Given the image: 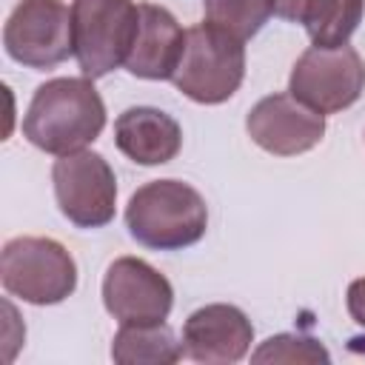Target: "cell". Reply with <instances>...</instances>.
Wrapping results in <instances>:
<instances>
[{"label":"cell","mask_w":365,"mask_h":365,"mask_svg":"<svg viewBox=\"0 0 365 365\" xmlns=\"http://www.w3.org/2000/svg\"><path fill=\"white\" fill-rule=\"evenodd\" d=\"M248 137L274 157H297L325 137V114L299 103L291 91L262 97L245 117Z\"/></svg>","instance_id":"cell-10"},{"label":"cell","mask_w":365,"mask_h":365,"mask_svg":"<svg viewBox=\"0 0 365 365\" xmlns=\"http://www.w3.org/2000/svg\"><path fill=\"white\" fill-rule=\"evenodd\" d=\"M185 46L177 17L157 3H140V26L125 60V71L140 80H171Z\"/></svg>","instance_id":"cell-12"},{"label":"cell","mask_w":365,"mask_h":365,"mask_svg":"<svg viewBox=\"0 0 365 365\" xmlns=\"http://www.w3.org/2000/svg\"><path fill=\"white\" fill-rule=\"evenodd\" d=\"M106 128V103L88 77H54L37 86L26 117L23 137L54 157L83 151Z\"/></svg>","instance_id":"cell-1"},{"label":"cell","mask_w":365,"mask_h":365,"mask_svg":"<svg viewBox=\"0 0 365 365\" xmlns=\"http://www.w3.org/2000/svg\"><path fill=\"white\" fill-rule=\"evenodd\" d=\"M254 362H331L328 348L319 339L302 334H277L268 336L254 354Z\"/></svg>","instance_id":"cell-17"},{"label":"cell","mask_w":365,"mask_h":365,"mask_svg":"<svg viewBox=\"0 0 365 365\" xmlns=\"http://www.w3.org/2000/svg\"><path fill=\"white\" fill-rule=\"evenodd\" d=\"M254 342V325L242 308L211 302L188 314L182 322V351L194 362L228 365L240 362Z\"/></svg>","instance_id":"cell-11"},{"label":"cell","mask_w":365,"mask_h":365,"mask_svg":"<svg viewBox=\"0 0 365 365\" xmlns=\"http://www.w3.org/2000/svg\"><path fill=\"white\" fill-rule=\"evenodd\" d=\"M308 0H274V14L288 20V23H299L302 20V9Z\"/></svg>","instance_id":"cell-19"},{"label":"cell","mask_w":365,"mask_h":365,"mask_svg":"<svg viewBox=\"0 0 365 365\" xmlns=\"http://www.w3.org/2000/svg\"><path fill=\"white\" fill-rule=\"evenodd\" d=\"M54 200L60 214L77 228H103L114 220L117 177L108 160L97 151L63 154L51 168Z\"/></svg>","instance_id":"cell-7"},{"label":"cell","mask_w":365,"mask_h":365,"mask_svg":"<svg viewBox=\"0 0 365 365\" xmlns=\"http://www.w3.org/2000/svg\"><path fill=\"white\" fill-rule=\"evenodd\" d=\"M202 9L208 23L248 40L274 14V0H202Z\"/></svg>","instance_id":"cell-16"},{"label":"cell","mask_w":365,"mask_h":365,"mask_svg":"<svg viewBox=\"0 0 365 365\" xmlns=\"http://www.w3.org/2000/svg\"><path fill=\"white\" fill-rule=\"evenodd\" d=\"M245 40L231 31L200 23L185 31L180 66L171 77L177 91L202 106H220L237 94L245 80Z\"/></svg>","instance_id":"cell-3"},{"label":"cell","mask_w":365,"mask_h":365,"mask_svg":"<svg viewBox=\"0 0 365 365\" xmlns=\"http://www.w3.org/2000/svg\"><path fill=\"white\" fill-rule=\"evenodd\" d=\"M103 305L120 325L165 322L174 308V288L140 257H117L103 277Z\"/></svg>","instance_id":"cell-9"},{"label":"cell","mask_w":365,"mask_h":365,"mask_svg":"<svg viewBox=\"0 0 365 365\" xmlns=\"http://www.w3.org/2000/svg\"><path fill=\"white\" fill-rule=\"evenodd\" d=\"M365 14V0H308L302 9V26L314 46L336 48L351 40Z\"/></svg>","instance_id":"cell-15"},{"label":"cell","mask_w":365,"mask_h":365,"mask_svg":"<svg viewBox=\"0 0 365 365\" xmlns=\"http://www.w3.org/2000/svg\"><path fill=\"white\" fill-rule=\"evenodd\" d=\"M345 308H348V317L365 331V277H359V279H354V282L348 285ZM354 342H365V336H354L351 345H354Z\"/></svg>","instance_id":"cell-18"},{"label":"cell","mask_w":365,"mask_h":365,"mask_svg":"<svg viewBox=\"0 0 365 365\" xmlns=\"http://www.w3.org/2000/svg\"><path fill=\"white\" fill-rule=\"evenodd\" d=\"M185 356L165 322L120 325L111 342V359L120 365H174Z\"/></svg>","instance_id":"cell-14"},{"label":"cell","mask_w":365,"mask_h":365,"mask_svg":"<svg viewBox=\"0 0 365 365\" xmlns=\"http://www.w3.org/2000/svg\"><path fill=\"white\" fill-rule=\"evenodd\" d=\"M140 26V3L134 0H74L71 37L74 57L88 80H100L125 66Z\"/></svg>","instance_id":"cell-4"},{"label":"cell","mask_w":365,"mask_h":365,"mask_svg":"<svg viewBox=\"0 0 365 365\" xmlns=\"http://www.w3.org/2000/svg\"><path fill=\"white\" fill-rule=\"evenodd\" d=\"M114 143L137 165H163L180 154L182 128L154 106H131L114 120Z\"/></svg>","instance_id":"cell-13"},{"label":"cell","mask_w":365,"mask_h":365,"mask_svg":"<svg viewBox=\"0 0 365 365\" xmlns=\"http://www.w3.org/2000/svg\"><path fill=\"white\" fill-rule=\"evenodd\" d=\"M6 294L31 305H57L77 288V265L63 242L51 237H14L0 254Z\"/></svg>","instance_id":"cell-5"},{"label":"cell","mask_w":365,"mask_h":365,"mask_svg":"<svg viewBox=\"0 0 365 365\" xmlns=\"http://www.w3.org/2000/svg\"><path fill=\"white\" fill-rule=\"evenodd\" d=\"M125 228L143 248L180 251L205 237L208 205L202 194L182 180H151L131 194Z\"/></svg>","instance_id":"cell-2"},{"label":"cell","mask_w":365,"mask_h":365,"mask_svg":"<svg viewBox=\"0 0 365 365\" xmlns=\"http://www.w3.org/2000/svg\"><path fill=\"white\" fill-rule=\"evenodd\" d=\"M6 54L34 71H46L74 54L71 9L63 0H20L3 26Z\"/></svg>","instance_id":"cell-8"},{"label":"cell","mask_w":365,"mask_h":365,"mask_svg":"<svg viewBox=\"0 0 365 365\" xmlns=\"http://www.w3.org/2000/svg\"><path fill=\"white\" fill-rule=\"evenodd\" d=\"M288 91L319 114L351 108L365 91V63L356 48H305L288 77Z\"/></svg>","instance_id":"cell-6"}]
</instances>
